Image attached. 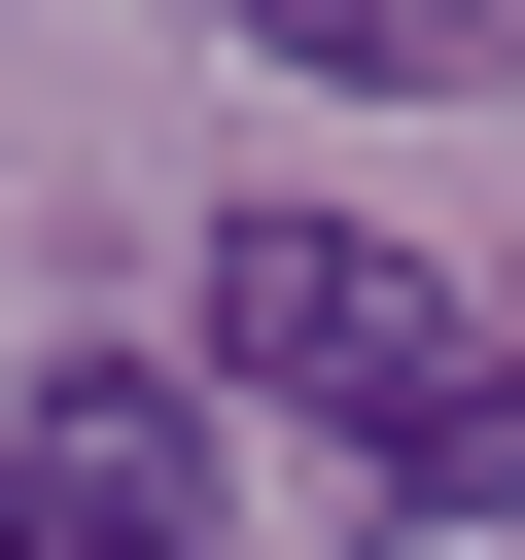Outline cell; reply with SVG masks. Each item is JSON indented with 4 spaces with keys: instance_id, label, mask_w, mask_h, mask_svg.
<instances>
[{
    "instance_id": "cell-3",
    "label": "cell",
    "mask_w": 525,
    "mask_h": 560,
    "mask_svg": "<svg viewBox=\"0 0 525 560\" xmlns=\"http://www.w3.org/2000/svg\"><path fill=\"white\" fill-rule=\"evenodd\" d=\"M280 70H385V105H455V70H525V0H245Z\"/></svg>"
},
{
    "instance_id": "cell-1",
    "label": "cell",
    "mask_w": 525,
    "mask_h": 560,
    "mask_svg": "<svg viewBox=\"0 0 525 560\" xmlns=\"http://www.w3.org/2000/svg\"><path fill=\"white\" fill-rule=\"evenodd\" d=\"M210 385L315 420V455L385 490V560H525V315H490V280H420V245H350V210H245V245H210Z\"/></svg>"
},
{
    "instance_id": "cell-2",
    "label": "cell",
    "mask_w": 525,
    "mask_h": 560,
    "mask_svg": "<svg viewBox=\"0 0 525 560\" xmlns=\"http://www.w3.org/2000/svg\"><path fill=\"white\" fill-rule=\"evenodd\" d=\"M0 560H210V420H175V350H70V385L0 420Z\"/></svg>"
}]
</instances>
